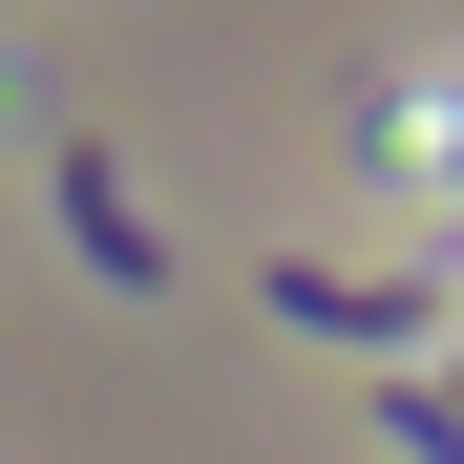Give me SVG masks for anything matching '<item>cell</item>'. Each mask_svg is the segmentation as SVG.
<instances>
[{
  "instance_id": "6da1fadb",
  "label": "cell",
  "mask_w": 464,
  "mask_h": 464,
  "mask_svg": "<svg viewBox=\"0 0 464 464\" xmlns=\"http://www.w3.org/2000/svg\"><path fill=\"white\" fill-rule=\"evenodd\" d=\"M295 338H359V359H443V275H338V254H275L254 275Z\"/></svg>"
},
{
  "instance_id": "7a4b0ae2",
  "label": "cell",
  "mask_w": 464,
  "mask_h": 464,
  "mask_svg": "<svg viewBox=\"0 0 464 464\" xmlns=\"http://www.w3.org/2000/svg\"><path fill=\"white\" fill-rule=\"evenodd\" d=\"M43 211H63V254H85L106 295H169V232H148V211H127V169H106V148H85V127H63V148H43Z\"/></svg>"
}]
</instances>
